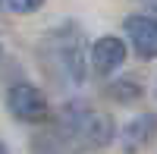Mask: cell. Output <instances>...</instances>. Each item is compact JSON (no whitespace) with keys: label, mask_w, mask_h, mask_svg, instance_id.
Wrapping results in <instances>:
<instances>
[{"label":"cell","mask_w":157,"mask_h":154,"mask_svg":"<svg viewBox=\"0 0 157 154\" xmlns=\"http://www.w3.org/2000/svg\"><path fill=\"white\" fill-rule=\"evenodd\" d=\"M44 66L57 75L63 85H82L85 82V41L82 32L72 25L50 32L44 41Z\"/></svg>","instance_id":"obj_1"},{"label":"cell","mask_w":157,"mask_h":154,"mask_svg":"<svg viewBox=\"0 0 157 154\" xmlns=\"http://www.w3.org/2000/svg\"><path fill=\"white\" fill-rule=\"evenodd\" d=\"M60 132L78 148H107L113 142V120L107 113H98V110L72 107L63 113Z\"/></svg>","instance_id":"obj_2"},{"label":"cell","mask_w":157,"mask_h":154,"mask_svg":"<svg viewBox=\"0 0 157 154\" xmlns=\"http://www.w3.org/2000/svg\"><path fill=\"white\" fill-rule=\"evenodd\" d=\"M6 107L16 120L22 123H44L47 113H50V104L41 88H35L32 82H16L6 91Z\"/></svg>","instance_id":"obj_3"},{"label":"cell","mask_w":157,"mask_h":154,"mask_svg":"<svg viewBox=\"0 0 157 154\" xmlns=\"http://www.w3.org/2000/svg\"><path fill=\"white\" fill-rule=\"evenodd\" d=\"M123 60H126V44L120 41V38L104 35V38H98V41L91 44V66H94L98 75L116 72L123 66Z\"/></svg>","instance_id":"obj_4"},{"label":"cell","mask_w":157,"mask_h":154,"mask_svg":"<svg viewBox=\"0 0 157 154\" xmlns=\"http://www.w3.org/2000/svg\"><path fill=\"white\" fill-rule=\"evenodd\" d=\"M126 32L132 38V47L141 60H154L157 57V19L154 16H129L126 19Z\"/></svg>","instance_id":"obj_5"},{"label":"cell","mask_w":157,"mask_h":154,"mask_svg":"<svg viewBox=\"0 0 157 154\" xmlns=\"http://www.w3.org/2000/svg\"><path fill=\"white\" fill-rule=\"evenodd\" d=\"M154 135H157V117L154 113H141V117H135L132 123L123 126V148L129 154H135L145 145H151Z\"/></svg>","instance_id":"obj_6"},{"label":"cell","mask_w":157,"mask_h":154,"mask_svg":"<svg viewBox=\"0 0 157 154\" xmlns=\"http://www.w3.org/2000/svg\"><path fill=\"white\" fill-rule=\"evenodd\" d=\"M138 94H141V88H138L132 79H123V82H113V85H110V98H113V101H123V104L135 101Z\"/></svg>","instance_id":"obj_7"},{"label":"cell","mask_w":157,"mask_h":154,"mask_svg":"<svg viewBox=\"0 0 157 154\" xmlns=\"http://www.w3.org/2000/svg\"><path fill=\"white\" fill-rule=\"evenodd\" d=\"M41 3H44V0H6V6L13 13H35Z\"/></svg>","instance_id":"obj_8"},{"label":"cell","mask_w":157,"mask_h":154,"mask_svg":"<svg viewBox=\"0 0 157 154\" xmlns=\"http://www.w3.org/2000/svg\"><path fill=\"white\" fill-rule=\"evenodd\" d=\"M0 154H10V151H6V145H3V142H0Z\"/></svg>","instance_id":"obj_9"}]
</instances>
